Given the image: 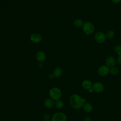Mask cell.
I'll list each match as a JSON object with an SVG mask.
<instances>
[{
	"label": "cell",
	"mask_w": 121,
	"mask_h": 121,
	"mask_svg": "<svg viewBox=\"0 0 121 121\" xmlns=\"http://www.w3.org/2000/svg\"><path fill=\"white\" fill-rule=\"evenodd\" d=\"M49 94L50 98L54 101H56L60 99L62 95V93L60 88L57 87H53L50 90Z\"/></svg>",
	"instance_id": "2"
},
{
	"label": "cell",
	"mask_w": 121,
	"mask_h": 121,
	"mask_svg": "<svg viewBox=\"0 0 121 121\" xmlns=\"http://www.w3.org/2000/svg\"><path fill=\"white\" fill-rule=\"evenodd\" d=\"M84 121H91V119L89 116H87L85 118Z\"/></svg>",
	"instance_id": "22"
},
{
	"label": "cell",
	"mask_w": 121,
	"mask_h": 121,
	"mask_svg": "<svg viewBox=\"0 0 121 121\" xmlns=\"http://www.w3.org/2000/svg\"><path fill=\"white\" fill-rule=\"evenodd\" d=\"M55 101L51 98H48L44 102V106L47 108H51L54 106Z\"/></svg>",
	"instance_id": "11"
},
{
	"label": "cell",
	"mask_w": 121,
	"mask_h": 121,
	"mask_svg": "<svg viewBox=\"0 0 121 121\" xmlns=\"http://www.w3.org/2000/svg\"><path fill=\"white\" fill-rule=\"evenodd\" d=\"M82 28L84 32L87 35L93 34L95 31V26L94 24L90 22H86L84 23Z\"/></svg>",
	"instance_id": "3"
},
{
	"label": "cell",
	"mask_w": 121,
	"mask_h": 121,
	"mask_svg": "<svg viewBox=\"0 0 121 121\" xmlns=\"http://www.w3.org/2000/svg\"><path fill=\"white\" fill-rule=\"evenodd\" d=\"M118 54V56L117 58V61L118 63L120 65H121V52H119Z\"/></svg>",
	"instance_id": "21"
},
{
	"label": "cell",
	"mask_w": 121,
	"mask_h": 121,
	"mask_svg": "<svg viewBox=\"0 0 121 121\" xmlns=\"http://www.w3.org/2000/svg\"><path fill=\"white\" fill-rule=\"evenodd\" d=\"M84 23L82 19L79 18L76 19L73 22L74 26L76 27H80L83 26Z\"/></svg>",
	"instance_id": "15"
},
{
	"label": "cell",
	"mask_w": 121,
	"mask_h": 121,
	"mask_svg": "<svg viewBox=\"0 0 121 121\" xmlns=\"http://www.w3.org/2000/svg\"><path fill=\"white\" fill-rule=\"evenodd\" d=\"M82 86L85 89H89L92 87V84L90 80L86 79L82 82Z\"/></svg>",
	"instance_id": "13"
},
{
	"label": "cell",
	"mask_w": 121,
	"mask_h": 121,
	"mask_svg": "<svg viewBox=\"0 0 121 121\" xmlns=\"http://www.w3.org/2000/svg\"><path fill=\"white\" fill-rule=\"evenodd\" d=\"M112 0L114 3H119L121 1V0Z\"/></svg>",
	"instance_id": "23"
},
{
	"label": "cell",
	"mask_w": 121,
	"mask_h": 121,
	"mask_svg": "<svg viewBox=\"0 0 121 121\" xmlns=\"http://www.w3.org/2000/svg\"><path fill=\"white\" fill-rule=\"evenodd\" d=\"M63 73V70L62 69L59 67H58L57 68H56L53 71V73L52 75L54 76V78H59L60 77L62 74Z\"/></svg>",
	"instance_id": "12"
},
{
	"label": "cell",
	"mask_w": 121,
	"mask_h": 121,
	"mask_svg": "<svg viewBox=\"0 0 121 121\" xmlns=\"http://www.w3.org/2000/svg\"><path fill=\"white\" fill-rule=\"evenodd\" d=\"M110 73L112 75H115L118 73V69L115 67H112L110 69Z\"/></svg>",
	"instance_id": "18"
},
{
	"label": "cell",
	"mask_w": 121,
	"mask_h": 121,
	"mask_svg": "<svg viewBox=\"0 0 121 121\" xmlns=\"http://www.w3.org/2000/svg\"><path fill=\"white\" fill-rule=\"evenodd\" d=\"M43 119L44 121H49L51 119V116L49 114L46 113L43 115Z\"/></svg>",
	"instance_id": "20"
},
{
	"label": "cell",
	"mask_w": 121,
	"mask_h": 121,
	"mask_svg": "<svg viewBox=\"0 0 121 121\" xmlns=\"http://www.w3.org/2000/svg\"><path fill=\"white\" fill-rule=\"evenodd\" d=\"M54 106L56 108L60 109L62 108L63 106V102L60 99L56 100L54 102Z\"/></svg>",
	"instance_id": "16"
},
{
	"label": "cell",
	"mask_w": 121,
	"mask_h": 121,
	"mask_svg": "<svg viewBox=\"0 0 121 121\" xmlns=\"http://www.w3.org/2000/svg\"><path fill=\"white\" fill-rule=\"evenodd\" d=\"M66 114L61 112H58L53 114L51 118V121H67Z\"/></svg>",
	"instance_id": "4"
},
{
	"label": "cell",
	"mask_w": 121,
	"mask_h": 121,
	"mask_svg": "<svg viewBox=\"0 0 121 121\" xmlns=\"http://www.w3.org/2000/svg\"><path fill=\"white\" fill-rule=\"evenodd\" d=\"M113 50L115 52H121V46L120 45H116L113 47Z\"/></svg>",
	"instance_id": "19"
},
{
	"label": "cell",
	"mask_w": 121,
	"mask_h": 121,
	"mask_svg": "<svg viewBox=\"0 0 121 121\" xmlns=\"http://www.w3.org/2000/svg\"><path fill=\"white\" fill-rule=\"evenodd\" d=\"M105 35H106V38L108 39H111L114 36V32L112 30H109L106 32Z\"/></svg>",
	"instance_id": "17"
},
{
	"label": "cell",
	"mask_w": 121,
	"mask_h": 121,
	"mask_svg": "<svg viewBox=\"0 0 121 121\" xmlns=\"http://www.w3.org/2000/svg\"><path fill=\"white\" fill-rule=\"evenodd\" d=\"M110 72V68L106 65L100 66L98 69V74L101 76H105Z\"/></svg>",
	"instance_id": "6"
},
{
	"label": "cell",
	"mask_w": 121,
	"mask_h": 121,
	"mask_svg": "<svg viewBox=\"0 0 121 121\" xmlns=\"http://www.w3.org/2000/svg\"><path fill=\"white\" fill-rule=\"evenodd\" d=\"M94 37L96 42L99 43H104L106 39L105 34L101 32L96 33Z\"/></svg>",
	"instance_id": "5"
},
{
	"label": "cell",
	"mask_w": 121,
	"mask_h": 121,
	"mask_svg": "<svg viewBox=\"0 0 121 121\" xmlns=\"http://www.w3.org/2000/svg\"><path fill=\"white\" fill-rule=\"evenodd\" d=\"M31 41L34 43H38L41 42L42 40V35L38 33H33L30 36Z\"/></svg>",
	"instance_id": "7"
},
{
	"label": "cell",
	"mask_w": 121,
	"mask_h": 121,
	"mask_svg": "<svg viewBox=\"0 0 121 121\" xmlns=\"http://www.w3.org/2000/svg\"><path fill=\"white\" fill-rule=\"evenodd\" d=\"M46 56L45 53L41 51H38L36 54V59L38 61L40 62H43L45 60Z\"/></svg>",
	"instance_id": "9"
},
{
	"label": "cell",
	"mask_w": 121,
	"mask_h": 121,
	"mask_svg": "<svg viewBox=\"0 0 121 121\" xmlns=\"http://www.w3.org/2000/svg\"><path fill=\"white\" fill-rule=\"evenodd\" d=\"M69 101L73 108L79 109L83 106L86 100L77 94H73L70 96Z\"/></svg>",
	"instance_id": "1"
},
{
	"label": "cell",
	"mask_w": 121,
	"mask_h": 121,
	"mask_svg": "<svg viewBox=\"0 0 121 121\" xmlns=\"http://www.w3.org/2000/svg\"><path fill=\"white\" fill-rule=\"evenodd\" d=\"M92 89L93 92L95 91L96 93H101L103 91L104 87L103 85L100 82H95L93 85Z\"/></svg>",
	"instance_id": "8"
},
{
	"label": "cell",
	"mask_w": 121,
	"mask_h": 121,
	"mask_svg": "<svg viewBox=\"0 0 121 121\" xmlns=\"http://www.w3.org/2000/svg\"><path fill=\"white\" fill-rule=\"evenodd\" d=\"M105 64L109 68L114 67L115 64V60L112 56H109L105 60Z\"/></svg>",
	"instance_id": "10"
},
{
	"label": "cell",
	"mask_w": 121,
	"mask_h": 121,
	"mask_svg": "<svg viewBox=\"0 0 121 121\" xmlns=\"http://www.w3.org/2000/svg\"><path fill=\"white\" fill-rule=\"evenodd\" d=\"M0 120H1V119H0Z\"/></svg>",
	"instance_id": "24"
},
{
	"label": "cell",
	"mask_w": 121,
	"mask_h": 121,
	"mask_svg": "<svg viewBox=\"0 0 121 121\" xmlns=\"http://www.w3.org/2000/svg\"><path fill=\"white\" fill-rule=\"evenodd\" d=\"M83 107L84 111L86 112H90L93 110V107L92 105L88 103H85Z\"/></svg>",
	"instance_id": "14"
}]
</instances>
